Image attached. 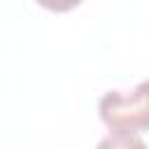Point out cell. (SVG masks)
<instances>
[{"label":"cell","mask_w":149,"mask_h":149,"mask_svg":"<svg viewBox=\"0 0 149 149\" xmlns=\"http://www.w3.org/2000/svg\"><path fill=\"white\" fill-rule=\"evenodd\" d=\"M100 119L109 128L112 144H140L135 135L147 130L149 109H147V81H140L133 91H107L100 98Z\"/></svg>","instance_id":"obj_1"},{"label":"cell","mask_w":149,"mask_h":149,"mask_svg":"<svg viewBox=\"0 0 149 149\" xmlns=\"http://www.w3.org/2000/svg\"><path fill=\"white\" fill-rule=\"evenodd\" d=\"M81 2L84 0H37V5H42L44 9H51V12H68Z\"/></svg>","instance_id":"obj_2"}]
</instances>
